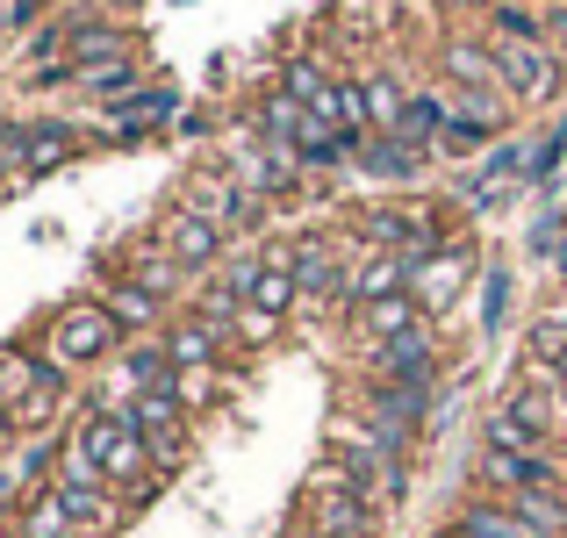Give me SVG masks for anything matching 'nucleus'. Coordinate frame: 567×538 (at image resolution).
<instances>
[{
  "mask_svg": "<svg viewBox=\"0 0 567 538\" xmlns=\"http://www.w3.org/2000/svg\"><path fill=\"white\" fill-rule=\"evenodd\" d=\"M72 445L101 467V482H109L115 496H130V488L152 482V453H144V431L130 424V410H101V402H86L80 424H72Z\"/></svg>",
  "mask_w": 567,
  "mask_h": 538,
  "instance_id": "f257e3e1",
  "label": "nucleus"
},
{
  "mask_svg": "<svg viewBox=\"0 0 567 538\" xmlns=\"http://www.w3.org/2000/svg\"><path fill=\"white\" fill-rule=\"evenodd\" d=\"M80 123H65V115H29V123H0V166L14 179H43L58 173L65 158H80Z\"/></svg>",
  "mask_w": 567,
  "mask_h": 538,
  "instance_id": "f03ea898",
  "label": "nucleus"
},
{
  "mask_svg": "<svg viewBox=\"0 0 567 538\" xmlns=\"http://www.w3.org/2000/svg\"><path fill=\"white\" fill-rule=\"evenodd\" d=\"M187 208H202V216L216 223L223 237H251V230L266 223V208H274V201H266V194H251L230 166H208V173L187 179Z\"/></svg>",
  "mask_w": 567,
  "mask_h": 538,
  "instance_id": "7ed1b4c3",
  "label": "nucleus"
},
{
  "mask_svg": "<svg viewBox=\"0 0 567 538\" xmlns=\"http://www.w3.org/2000/svg\"><path fill=\"white\" fill-rule=\"evenodd\" d=\"M488 51H496V65H503V94H511L517 108H546V101H560L567 65H560L554 43H503V37H488Z\"/></svg>",
  "mask_w": 567,
  "mask_h": 538,
  "instance_id": "20e7f679",
  "label": "nucleus"
},
{
  "mask_svg": "<svg viewBox=\"0 0 567 538\" xmlns=\"http://www.w3.org/2000/svg\"><path fill=\"white\" fill-rule=\"evenodd\" d=\"M115 345H123V331H115V317H109V302H65L51 317V359H65L72 373L80 366H101V359H115Z\"/></svg>",
  "mask_w": 567,
  "mask_h": 538,
  "instance_id": "39448f33",
  "label": "nucleus"
},
{
  "mask_svg": "<svg viewBox=\"0 0 567 538\" xmlns=\"http://www.w3.org/2000/svg\"><path fill=\"white\" fill-rule=\"evenodd\" d=\"M482 445H496V453H554V402H546V381L511 387V402L482 424Z\"/></svg>",
  "mask_w": 567,
  "mask_h": 538,
  "instance_id": "423d86ee",
  "label": "nucleus"
},
{
  "mask_svg": "<svg viewBox=\"0 0 567 538\" xmlns=\"http://www.w3.org/2000/svg\"><path fill=\"white\" fill-rule=\"evenodd\" d=\"M158 245L181 259L187 280H216V266L230 259V237H223L216 223L202 216V208H187V201H173L166 216H158Z\"/></svg>",
  "mask_w": 567,
  "mask_h": 538,
  "instance_id": "0eeeda50",
  "label": "nucleus"
},
{
  "mask_svg": "<svg viewBox=\"0 0 567 538\" xmlns=\"http://www.w3.org/2000/svg\"><path fill=\"white\" fill-rule=\"evenodd\" d=\"M367 381H395L416 387V395H439V331H410V338H388V345L367 352Z\"/></svg>",
  "mask_w": 567,
  "mask_h": 538,
  "instance_id": "6e6552de",
  "label": "nucleus"
},
{
  "mask_svg": "<svg viewBox=\"0 0 567 538\" xmlns=\"http://www.w3.org/2000/svg\"><path fill=\"white\" fill-rule=\"evenodd\" d=\"M482 273V251H474V237H445L439 251H431L424 266H416V302H424V317H445V309L467 294V280Z\"/></svg>",
  "mask_w": 567,
  "mask_h": 538,
  "instance_id": "1a4fd4ad",
  "label": "nucleus"
},
{
  "mask_svg": "<svg viewBox=\"0 0 567 538\" xmlns=\"http://www.w3.org/2000/svg\"><path fill=\"white\" fill-rule=\"evenodd\" d=\"M474 482H482V496L567 488V459H560V453H496V445H482V459H474Z\"/></svg>",
  "mask_w": 567,
  "mask_h": 538,
  "instance_id": "9d476101",
  "label": "nucleus"
},
{
  "mask_svg": "<svg viewBox=\"0 0 567 538\" xmlns=\"http://www.w3.org/2000/svg\"><path fill=\"white\" fill-rule=\"evenodd\" d=\"M439 86L445 94H503V65L488 37H445L439 43Z\"/></svg>",
  "mask_w": 567,
  "mask_h": 538,
  "instance_id": "9b49d317",
  "label": "nucleus"
},
{
  "mask_svg": "<svg viewBox=\"0 0 567 538\" xmlns=\"http://www.w3.org/2000/svg\"><path fill=\"white\" fill-rule=\"evenodd\" d=\"M410 288H416V259L410 251H367L360 273H352V288H346V317L388 302V294H410Z\"/></svg>",
  "mask_w": 567,
  "mask_h": 538,
  "instance_id": "f8f14e48",
  "label": "nucleus"
},
{
  "mask_svg": "<svg viewBox=\"0 0 567 538\" xmlns=\"http://www.w3.org/2000/svg\"><path fill=\"white\" fill-rule=\"evenodd\" d=\"M65 58H72V65L130 58V29L115 22V14H65Z\"/></svg>",
  "mask_w": 567,
  "mask_h": 538,
  "instance_id": "ddd939ff",
  "label": "nucleus"
},
{
  "mask_svg": "<svg viewBox=\"0 0 567 538\" xmlns=\"http://www.w3.org/2000/svg\"><path fill=\"white\" fill-rule=\"evenodd\" d=\"M251 130H259L274 152H302V144L317 137L323 123H317V115H309L295 94H280V86H274V94H259V115H251Z\"/></svg>",
  "mask_w": 567,
  "mask_h": 538,
  "instance_id": "4468645a",
  "label": "nucleus"
},
{
  "mask_svg": "<svg viewBox=\"0 0 567 538\" xmlns=\"http://www.w3.org/2000/svg\"><path fill=\"white\" fill-rule=\"evenodd\" d=\"M101 302H109V317H115V331H123V345H137V338H158L166 331V302H158V294H144L137 280H109V294H101Z\"/></svg>",
  "mask_w": 567,
  "mask_h": 538,
  "instance_id": "2eb2a0df",
  "label": "nucleus"
},
{
  "mask_svg": "<svg viewBox=\"0 0 567 538\" xmlns=\"http://www.w3.org/2000/svg\"><path fill=\"white\" fill-rule=\"evenodd\" d=\"M158 345H166V359H173L181 373H208V366H223V338L208 331L194 309H181V317L158 331Z\"/></svg>",
  "mask_w": 567,
  "mask_h": 538,
  "instance_id": "dca6fc26",
  "label": "nucleus"
},
{
  "mask_svg": "<svg viewBox=\"0 0 567 538\" xmlns=\"http://www.w3.org/2000/svg\"><path fill=\"white\" fill-rule=\"evenodd\" d=\"M445 531H453V538H539L503 496H467V503L453 510V525H445Z\"/></svg>",
  "mask_w": 567,
  "mask_h": 538,
  "instance_id": "f3484780",
  "label": "nucleus"
},
{
  "mask_svg": "<svg viewBox=\"0 0 567 538\" xmlns=\"http://www.w3.org/2000/svg\"><path fill=\"white\" fill-rule=\"evenodd\" d=\"M115 280H137V288H144V294H158V302H166V309H173V294L187 288L181 259H173V251L158 245V237H152V245H137V251H130V259L115 266Z\"/></svg>",
  "mask_w": 567,
  "mask_h": 538,
  "instance_id": "a211bd4d",
  "label": "nucleus"
},
{
  "mask_svg": "<svg viewBox=\"0 0 567 538\" xmlns=\"http://www.w3.org/2000/svg\"><path fill=\"white\" fill-rule=\"evenodd\" d=\"M431 166V152H416V144H402V137H374L360 152V166L352 173H367V179H381V187H416Z\"/></svg>",
  "mask_w": 567,
  "mask_h": 538,
  "instance_id": "6ab92c4d",
  "label": "nucleus"
},
{
  "mask_svg": "<svg viewBox=\"0 0 567 538\" xmlns=\"http://www.w3.org/2000/svg\"><path fill=\"white\" fill-rule=\"evenodd\" d=\"M424 302H416V294H388V302H374V309H360V317H352V331L367 338V352L374 345H388V338H410V331H424Z\"/></svg>",
  "mask_w": 567,
  "mask_h": 538,
  "instance_id": "aec40b11",
  "label": "nucleus"
},
{
  "mask_svg": "<svg viewBox=\"0 0 567 538\" xmlns=\"http://www.w3.org/2000/svg\"><path fill=\"white\" fill-rule=\"evenodd\" d=\"M374 503H367V496H352V488H346V496H323V503H309V531H317V538H374Z\"/></svg>",
  "mask_w": 567,
  "mask_h": 538,
  "instance_id": "412c9836",
  "label": "nucleus"
},
{
  "mask_svg": "<svg viewBox=\"0 0 567 538\" xmlns=\"http://www.w3.org/2000/svg\"><path fill=\"white\" fill-rule=\"evenodd\" d=\"M410 94L416 86H402V72H367V123H374V137H402Z\"/></svg>",
  "mask_w": 567,
  "mask_h": 538,
  "instance_id": "4be33fe9",
  "label": "nucleus"
},
{
  "mask_svg": "<svg viewBox=\"0 0 567 538\" xmlns=\"http://www.w3.org/2000/svg\"><path fill=\"white\" fill-rule=\"evenodd\" d=\"M14 538H80V525L65 517L58 488H29V503L14 510Z\"/></svg>",
  "mask_w": 567,
  "mask_h": 538,
  "instance_id": "5701e85b",
  "label": "nucleus"
},
{
  "mask_svg": "<svg viewBox=\"0 0 567 538\" xmlns=\"http://www.w3.org/2000/svg\"><path fill=\"white\" fill-rule=\"evenodd\" d=\"M331 86H338V80L317 65V58H288V65H280V94H295L309 115H317V123L331 115Z\"/></svg>",
  "mask_w": 567,
  "mask_h": 538,
  "instance_id": "b1692460",
  "label": "nucleus"
},
{
  "mask_svg": "<svg viewBox=\"0 0 567 538\" xmlns=\"http://www.w3.org/2000/svg\"><path fill=\"white\" fill-rule=\"evenodd\" d=\"M109 123H137V130H158V123H181V86L152 80L144 94H130L123 108H109Z\"/></svg>",
  "mask_w": 567,
  "mask_h": 538,
  "instance_id": "393cba45",
  "label": "nucleus"
},
{
  "mask_svg": "<svg viewBox=\"0 0 567 538\" xmlns=\"http://www.w3.org/2000/svg\"><path fill=\"white\" fill-rule=\"evenodd\" d=\"M503 503L539 538H567V488H517V496H503Z\"/></svg>",
  "mask_w": 567,
  "mask_h": 538,
  "instance_id": "a878e982",
  "label": "nucleus"
},
{
  "mask_svg": "<svg viewBox=\"0 0 567 538\" xmlns=\"http://www.w3.org/2000/svg\"><path fill=\"white\" fill-rule=\"evenodd\" d=\"M488 37H503V43H546V8H532V0H496V8H488Z\"/></svg>",
  "mask_w": 567,
  "mask_h": 538,
  "instance_id": "bb28decb",
  "label": "nucleus"
},
{
  "mask_svg": "<svg viewBox=\"0 0 567 538\" xmlns=\"http://www.w3.org/2000/svg\"><path fill=\"white\" fill-rule=\"evenodd\" d=\"M295 302H302V280H295V266H266L245 309H259V317H280V323H288V317H295Z\"/></svg>",
  "mask_w": 567,
  "mask_h": 538,
  "instance_id": "cd10ccee",
  "label": "nucleus"
},
{
  "mask_svg": "<svg viewBox=\"0 0 567 538\" xmlns=\"http://www.w3.org/2000/svg\"><path fill=\"white\" fill-rule=\"evenodd\" d=\"M560 158H567V115L554 130H546L539 144H532V158H525V179L517 187H532V194H554V179H560Z\"/></svg>",
  "mask_w": 567,
  "mask_h": 538,
  "instance_id": "c85d7f7f",
  "label": "nucleus"
},
{
  "mask_svg": "<svg viewBox=\"0 0 567 538\" xmlns=\"http://www.w3.org/2000/svg\"><path fill=\"white\" fill-rule=\"evenodd\" d=\"M511 302H517V273L496 259V266L482 273V331H488V338L511 331Z\"/></svg>",
  "mask_w": 567,
  "mask_h": 538,
  "instance_id": "c756f323",
  "label": "nucleus"
},
{
  "mask_svg": "<svg viewBox=\"0 0 567 538\" xmlns=\"http://www.w3.org/2000/svg\"><path fill=\"white\" fill-rule=\"evenodd\" d=\"M560 237H567V201L539 194V216L525 223V251H532V259H554V251H560Z\"/></svg>",
  "mask_w": 567,
  "mask_h": 538,
  "instance_id": "7c9ffc66",
  "label": "nucleus"
},
{
  "mask_svg": "<svg viewBox=\"0 0 567 538\" xmlns=\"http://www.w3.org/2000/svg\"><path fill=\"white\" fill-rule=\"evenodd\" d=\"M259 273H266V251H251V245H237L230 259L216 266V288H230L237 302H251V288H259Z\"/></svg>",
  "mask_w": 567,
  "mask_h": 538,
  "instance_id": "2f4dec72",
  "label": "nucleus"
},
{
  "mask_svg": "<svg viewBox=\"0 0 567 538\" xmlns=\"http://www.w3.org/2000/svg\"><path fill=\"white\" fill-rule=\"evenodd\" d=\"M144 453H152V474H181L187 467V424L144 431Z\"/></svg>",
  "mask_w": 567,
  "mask_h": 538,
  "instance_id": "473e14b6",
  "label": "nucleus"
},
{
  "mask_svg": "<svg viewBox=\"0 0 567 538\" xmlns=\"http://www.w3.org/2000/svg\"><path fill=\"white\" fill-rule=\"evenodd\" d=\"M525 345H532V359H539V366H554V359L567 352V323H560V309H546V317L532 323V331H525Z\"/></svg>",
  "mask_w": 567,
  "mask_h": 538,
  "instance_id": "72a5a7b5",
  "label": "nucleus"
},
{
  "mask_svg": "<svg viewBox=\"0 0 567 538\" xmlns=\"http://www.w3.org/2000/svg\"><path fill=\"white\" fill-rule=\"evenodd\" d=\"M274 338H280V317H259V309L237 317V345H274Z\"/></svg>",
  "mask_w": 567,
  "mask_h": 538,
  "instance_id": "f704fd0d",
  "label": "nucleus"
},
{
  "mask_svg": "<svg viewBox=\"0 0 567 538\" xmlns=\"http://www.w3.org/2000/svg\"><path fill=\"white\" fill-rule=\"evenodd\" d=\"M14 445H22V416H14V410H8V402H0V459H8V453H14Z\"/></svg>",
  "mask_w": 567,
  "mask_h": 538,
  "instance_id": "c9c22d12",
  "label": "nucleus"
},
{
  "mask_svg": "<svg viewBox=\"0 0 567 538\" xmlns=\"http://www.w3.org/2000/svg\"><path fill=\"white\" fill-rule=\"evenodd\" d=\"M14 29H29V14H22V0H0V37H14Z\"/></svg>",
  "mask_w": 567,
  "mask_h": 538,
  "instance_id": "e433bc0d",
  "label": "nucleus"
},
{
  "mask_svg": "<svg viewBox=\"0 0 567 538\" xmlns=\"http://www.w3.org/2000/svg\"><path fill=\"white\" fill-rule=\"evenodd\" d=\"M546 43H567V8H546Z\"/></svg>",
  "mask_w": 567,
  "mask_h": 538,
  "instance_id": "4c0bfd02",
  "label": "nucleus"
},
{
  "mask_svg": "<svg viewBox=\"0 0 567 538\" xmlns=\"http://www.w3.org/2000/svg\"><path fill=\"white\" fill-rule=\"evenodd\" d=\"M546 387H567V352L554 359V366H546Z\"/></svg>",
  "mask_w": 567,
  "mask_h": 538,
  "instance_id": "58836bf2",
  "label": "nucleus"
},
{
  "mask_svg": "<svg viewBox=\"0 0 567 538\" xmlns=\"http://www.w3.org/2000/svg\"><path fill=\"white\" fill-rule=\"evenodd\" d=\"M130 8H144V0H101V14H130Z\"/></svg>",
  "mask_w": 567,
  "mask_h": 538,
  "instance_id": "ea45409f",
  "label": "nucleus"
},
{
  "mask_svg": "<svg viewBox=\"0 0 567 538\" xmlns=\"http://www.w3.org/2000/svg\"><path fill=\"white\" fill-rule=\"evenodd\" d=\"M43 8H58V0H22V14H29V22H37V14H43Z\"/></svg>",
  "mask_w": 567,
  "mask_h": 538,
  "instance_id": "a19ab883",
  "label": "nucleus"
},
{
  "mask_svg": "<svg viewBox=\"0 0 567 538\" xmlns=\"http://www.w3.org/2000/svg\"><path fill=\"white\" fill-rule=\"evenodd\" d=\"M554 273L567 280V237H560V251H554Z\"/></svg>",
  "mask_w": 567,
  "mask_h": 538,
  "instance_id": "79ce46f5",
  "label": "nucleus"
},
{
  "mask_svg": "<svg viewBox=\"0 0 567 538\" xmlns=\"http://www.w3.org/2000/svg\"><path fill=\"white\" fill-rule=\"evenodd\" d=\"M0 531H14V510H8V503H0Z\"/></svg>",
  "mask_w": 567,
  "mask_h": 538,
  "instance_id": "37998d69",
  "label": "nucleus"
},
{
  "mask_svg": "<svg viewBox=\"0 0 567 538\" xmlns=\"http://www.w3.org/2000/svg\"><path fill=\"white\" fill-rule=\"evenodd\" d=\"M288 538H317V531H309V525H302V531H288Z\"/></svg>",
  "mask_w": 567,
  "mask_h": 538,
  "instance_id": "c03bdc74",
  "label": "nucleus"
},
{
  "mask_svg": "<svg viewBox=\"0 0 567 538\" xmlns=\"http://www.w3.org/2000/svg\"><path fill=\"white\" fill-rule=\"evenodd\" d=\"M539 8H567V0H539Z\"/></svg>",
  "mask_w": 567,
  "mask_h": 538,
  "instance_id": "a18cd8bd",
  "label": "nucleus"
},
{
  "mask_svg": "<svg viewBox=\"0 0 567 538\" xmlns=\"http://www.w3.org/2000/svg\"><path fill=\"white\" fill-rule=\"evenodd\" d=\"M431 538H453V531H431Z\"/></svg>",
  "mask_w": 567,
  "mask_h": 538,
  "instance_id": "49530a36",
  "label": "nucleus"
},
{
  "mask_svg": "<svg viewBox=\"0 0 567 538\" xmlns=\"http://www.w3.org/2000/svg\"><path fill=\"white\" fill-rule=\"evenodd\" d=\"M560 323H567V302H560Z\"/></svg>",
  "mask_w": 567,
  "mask_h": 538,
  "instance_id": "de8ad7c7",
  "label": "nucleus"
}]
</instances>
